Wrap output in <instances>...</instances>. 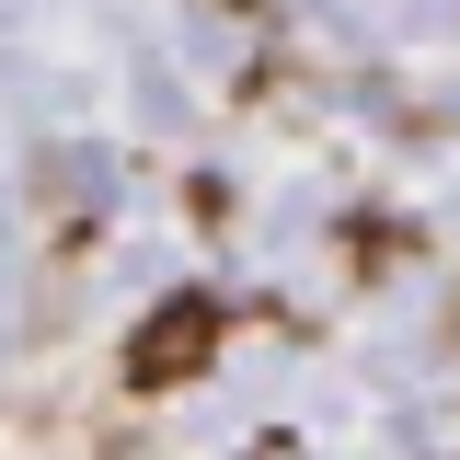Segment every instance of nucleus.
Returning a JSON list of instances; mask_svg holds the SVG:
<instances>
[{"label": "nucleus", "instance_id": "obj_1", "mask_svg": "<svg viewBox=\"0 0 460 460\" xmlns=\"http://www.w3.org/2000/svg\"><path fill=\"white\" fill-rule=\"evenodd\" d=\"M208 357H219V299L184 288V299H162V311L127 334V380H138V392H184Z\"/></svg>", "mask_w": 460, "mask_h": 460}]
</instances>
